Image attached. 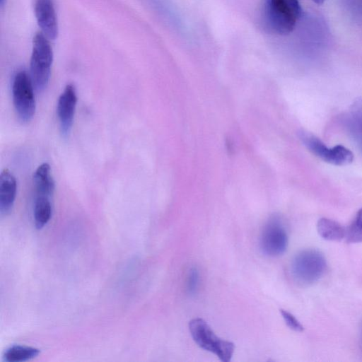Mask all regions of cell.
<instances>
[{
    "instance_id": "9a60e30c",
    "label": "cell",
    "mask_w": 362,
    "mask_h": 362,
    "mask_svg": "<svg viewBox=\"0 0 362 362\" xmlns=\"http://www.w3.org/2000/svg\"><path fill=\"white\" fill-rule=\"evenodd\" d=\"M345 237L348 243H358L362 242V208L356 213L346 230Z\"/></svg>"
},
{
    "instance_id": "3957f363",
    "label": "cell",
    "mask_w": 362,
    "mask_h": 362,
    "mask_svg": "<svg viewBox=\"0 0 362 362\" xmlns=\"http://www.w3.org/2000/svg\"><path fill=\"white\" fill-rule=\"evenodd\" d=\"M327 269L324 255L315 249L298 252L292 259L291 272L294 280L301 285H310L317 282Z\"/></svg>"
},
{
    "instance_id": "277c9868",
    "label": "cell",
    "mask_w": 362,
    "mask_h": 362,
    "mask_svg": "<svg viewBox=\"0 0 362 362\" xmlns=\"http://www.w3.org/2000/svg\"><path fill=\"white\" fill-rule=\"evenodd\" d=\"M189 329L194 342L202 349L215 354L223 362L230 361L235 344L219 338L208 323L202 318L192 319Z\"/></svg>"
},
{
    "instance_id": "8992f818",
    "label": "cell",
    "mask_w": 362,
    "mask_h": 362,
    "mask_svg": "<svg viewBox=\"0 0 362 362\" xmlns=\"http://www.w3.org/2000/svg\"><path fill=\"white\" fill-rule=\"evenodd\" d=\"M288 244V237L282 219L272 216L264 225L259 238V246L262 252L270 257L281 255Z\"/></svg>"
},
{
    "instance_id": "7c38bea8",
    "label": "cell",
    "mask_w": 362,
    "mask_h": 362,
    "mask_svg": "<svg viewBox=\"0 0 362 362\" xmlns=\"http://www.w3.org/2000/svg\"><path fill=\"white\" fill-rule=\"evenodd\" d=\"M317 230L320 236L327 240L338 241L346 236V230L338 222L321 218L317 223Z\"/></svg>"
},
{
    "instance_id": "7402d4cb",
    "label": "cell",
    "mask_w": 362,
    "mask_h": 362,
    "mask_svg": "<svg viewBox=\"0 0 362 362\" xmlns=\"http://www.w3.org/2000/svg\"><path fill=\"white\" fill-rule=\"evenodd\" d=\"M361 8H362V0H361Z\"/></svg>"
},
{
    "instance_id": "ac0fdd59",
    "label": "cell",
    "mask_w": 362,
    "mask_h": 362,
    "mask_svg": "<svg viewBox=\"0 0 362 362\" xmlns=\"http://www.w3.org/2000/svg\"><path fill=\"white\" fill-rule=\"evenodd\" d=\"M351 113L356 126L362 132V98L355 100L351 106Z\"/></svg>"
},
{
    "instance_id": "44dd1931",
    "label": "cell",
    "mask_w": 362,
    "mask_h": 362,
    "mask_svg": "<svg viewBox=\"0 0 362 362\" xmlns=\"http://www.w3.org/2000/svg\"><path fill=\"white\" fill-rule=\"evenodd\" d=\"M5 1H6V0H0V4H1V7L4 6Z\"/></svg>"
},
{
    "instance_id": "52a82bcc",
    "label": "cell",
    "mask_w": 362,
    "mask_h": 362,
    "mask_svg": "<svg viewBox=\"0 0 362 362\" xmlns=\"http://www.w3.org/2000/svg\"><path fill=\"white\" fill-rule=\"evenodd\" d=\"M300 137L309 151L328 163L344 165L351 163L354 159L353 153L342 145L327 147L319 138L307 132H301Z\"/></svg>"
},
{
    "instance_id": "d6986e66",
    "label": "cell",
    "mask_w": 362,
    "mask_h": 362,
    "mask_svg": "<svg viewBox=\"0 0 362 362\" xmlns=\"http://www.w3.org/2000/svg\"><path fill=\"white\" fill-rule=\"evenodd\" d=\"M317 4H322L325 0H313Z\"/></svg>"
},
{
    "instance_id": "8fae6325",
    "label": "cell",
    "mask_w": 362,
    "mask_h": 362,
    "mask_svg": "<svg viewBox=\"0 0 362 362\" xmlns=\"http://www.w3.org/2000/svg\"><path fill=\"white\" fill-rule=\"evenodd\" d=\"M35 195L51 197L54 190V181L52 176L51 168L47 163H43L36 169L34 175Z\"/></svg>"
},
{
    "instance_id": "2e32d148",
    "label": "cell",
    "mask_w": 362,
    "mask_h": 362,
    "mask_svg": "<svg viewBox=\"0 0 362 362\" xmlns=\"http://www.w3.org/2000/svg\"><path fill=\"white\" fill-rule=\"evenodd\" d=\"M199 284V274L196 267H192L188 272L187 278V291L188 293L193 295L197 293Z\"/></svg>"
},
{
    "instance_id": "9c48e42d",
    "label": "cell",
    "mask_w": 362,
    "mask_h": 362,
    "mask_svg": "<svg viewBox=\"0 0 362 362\" xmlns=\"http://www.w3.org/2000/svg\"><path fill=\"white\" fill-rule=\"evenodd\" d=\"M34 11L41 33L49 40H55L58 35L59 28L53 1L35 0Z\"/></svg>"
},
{
    "instance_id": "5bb4252c",
    "label": "cell",
    "mask_w": 362,
    "mask_h": 362,
    "mask_svg": "<svg viewBox=\"0 0 362 362\" xmlns=\"http://www.w3.org/2000/svg\"><path fill=\"white\" fill-rule=\"evenodd\" d=\"M39 354L40 350L36 348L14 345L6 351L4 357L7 362H23L37 357Z\"/></svg>"
},
{
    "instance_id": "30bf717a",
    "label": "cell",
    "mask_w": 362,
    "mask_h": 362,
    "mask_svg": "<svg viewBox=\"0 0 362 362\" xmlns=\"http://www.w3.org/2000/svg\"><path fill=\"white\" fill-rule=\"evenodd\" d=\"M17 190L15 177L7 169L0 175V211L1 214H9L14 205Z\"/></svg>"
},
{
    "instance_id": "4fadbf2b",
    "label": "cell",
    "mask_w": 362,
    "mask_h": 362,
    "mask_svg": "<svg viewBox=\"0 0 362 362\" xmlns=\"http://www.w3.org/2000/svg\"><path fill=\"white\" fill-rule=\"evenodd\" d=\"M49 197L35 195L33 208L35 225L37 228H43L52 216V204Z\"/></svg>"
},
{
    "instance_id": "6da1fadb",
    "label": "cell",
    "mask_w": 362,
    "mask_h": 362,
    "mask_svg": "<svg viewBox=\"0 0 362 362\" xmlns=\"http://www.w3.org/2000/svg\"><path fill=\"white\" fill-rule=\"evenodd\" d=\"M302 13L299 0H264L262 20L269 32L279 35L291 33Z\"/></svg>"
},
{
    "instance_id": "e0dca14e",
    "label": "cell",
    "mask_w": 362,
    "mask_h": 362,
    "mask_svg": "<svg viewBox=\"0 0 362 362\" xmlns=\"http://www.w3.org/2000/svg\"><path fill=\"white\" fill-rule=\"evenodd\" d=\"M282 317L284 318L286 325L296 332H302L303 327L300 322L289 312L285 310H280Z\"/></svg>"
},
{
    "instance_id": "ba28073f",
    "label": "cell",
    "mask_w": 362,
    "mask_h": 362,
    "mask_svg": "<svg viewBox=\"0 0 362 362\" xmlns=\"http://www.w3.org/2000/svg\"><path fill=\"white\" fill-rule=\"evenodd\" d=\"M76 103V88L73 84H67L58 99L57 106L60 130L64 137H67L71 130Z\"/></svg>"
},
{
    "instance_id": "7a4b0ae2",
    "label": "cell",
    "mask_w": 362,
    "mask_h": 362,
    "mask_svg": "<svg viewBox=\"0 0 362 362\" xmlns=\"http://www.w3.org/2000/svg\"><path fill=\"white\" fill-rule=\"evenodd\" d=\"M52 62L49 40L42 33H37L33 38L30 63V76L37 90L42 91L47 86Z\"/></svg>"
},
{
    "instance_id": "ffe728a7",
    "label": "cell",
    "mask_w": 362,
    "mask_h": 362,
    "mask_svg": "<svg viewBox=\"0 0 362 362\" xmlns=\"http://www.w3.org/2000/svg\"><path fill=\"white\" fill-rule=\"evenodd\" d=\"M360 341H361V351H362V326H361V338H360Z\"/></svg>"
},
{
    "instance_id": "5b68a950",
    "label": "cell",
    "mask_w": 362,
    "mask_h": 362,
    "mask_svg": "<svg viewBox=\"0 0 362 362\" xmlns=\"http://www.w3.org/2000/svg\"><path fill=\"white\" fill-rule=\"evenodd\" d=\"M34 85L30 74L25 70L17 71L12 81V97L19 119L27 122L32 119L35 112Z\"/></svg>"
}]
</instances>
